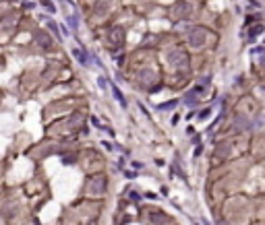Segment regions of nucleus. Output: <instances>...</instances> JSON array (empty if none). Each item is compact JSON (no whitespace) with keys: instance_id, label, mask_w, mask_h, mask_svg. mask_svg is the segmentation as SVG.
I'll return each instance as SVG.
<instances>
[{"instance_id":"7","label":"nucleus","mask_w":265,"mask_h":225,"mask_svg":"<svg viewBox=\"0 0 265 225\" xmlns=\"http://www.w3.org/2000/svg\"><path fill=\"white\" fill-rule=\"evenodd\" d=\"M176 105V101H168V103H164V105H160V110H172Z\"/></svg>"},{"instance_id":"5","label":"nucleus","mask_w":265,"mask_h":225,"mask_svg":"<svg viewBox=\"0 0 265 225\" xmlns=\"http://www.w3.org/2000/svg\"><path fill=\"white\" fill-rule=\"evenodd\" d=\"M174 54H176V52H174ZM174 54H172V56H170V62H172V64H178V62H180V60H184V56H182V54H180V52H178V56H174Z\"/></svg>"},{"instance_id":"4","label":"nucleus","mask_w":265,"mask_h":225,"mask_svg":"<svg viewBox=\"0 0 265 225\" xmlns=\"http://www.w3.org/2000/svg\"><path fill=\"white\" fill-rule=\"evenodd\" d=\"M184 101H186V105H195V93H186Z\"/></svg>"},{"instance_id":"3","label":"nucleus","mask_w":265,"mask_h":225,"mask_svg":"<svg viewBox=\"0 0 265 225\" xmlns=\"http://www.w3.org/2000/svg\"><path fill=\"white\" fill-rule=\"evenodd\" d=\"M261 31H263V27H261V25L253 27V31H251V35H249V42H255V35H257V33H261Z\"/></svg>"},{"instance_id":"2","label":"nucleus","mask_w":265,"mask_h":225,"mask_svg":"<svg viewBox=\"0 0 265 225\" xmlns=\"http://www.w3.org/2000/svg\"><path fill=\"white\" fill-rule=\"evenodd\" d=\"M73 54H75V58L81 62V64H87L89 60H87V54L85 52H81V50H73Z\"/></svg>"},{"instance_id":"10","label":"nucleus","mask_w":265,"mask_h":225,"mask_svg":"<svg viewBox=\"0 0 265 225\" xmlns=\"http://www.w3.org/2000/svg\"><path fill=\"white\" fill-rule=\"evenodd\" d=\"M207 116H209V110H203V112L199 114V118H207Z\"/></svg>"},{"instance_id":"9","label":"nucleus","mask_w":265,"mask_h":225,"mask_svg":"<svg viewBox=\"0 0 265 225\" xmlns=\"http://www.w3.org/2000/svg\"><path fill=\"white\" fill-rule=\"evenodd\" d=\"M97 83H99V87H102V89H106V79H104V77H99V79H97Z\"/></svg>"},{"instance_id":"8","label":"nucleus","mask_w":265,"mask_h":225,"mask_svg":"<svg viewBox=\"0 0 265 225\" xmlns=\"http://www.w3.org/2000/svg\"><path fill=\"white\" fill-rule=\"evenodd\" d=\"M68 23H71L73 29H77V25H79V23H77V17H68Z\"/></svg>"},{"instance_id":"1","label":"nucleus","mask_w":265,"mask_h":225,"mask_svg":"<svg viewBox=\"0 0 265 225\" xmlns=\"http://www.w3.org/2000/svg\"><path fill=\"white\" fill-rule=\"evenodd\" d=\"M112 93H114V97H116V99H118V103H120V105H122V107H127V101H124V95H122V93H120V89H118V87H116V85H112Z\"/></svg>"},{"instance_id":"6","label":"nucleus","mask_w":265,"mask_h":225,"mask_svg":"<svg viewBox=\"0 0 265 225\" xmlns=\"http://www.w3.org/2000/svg\"><path fill=\"white\" fill-rule=\"evenodd\" d=\"M42 2H44V6L48 8V10H50V12H56V6H54L52 2H48V0H42Z\"/></svg>"}]
</instances>
